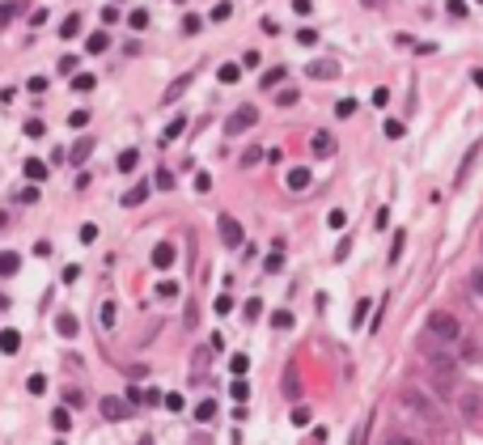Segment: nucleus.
Returning <instances> with one entry per match:
<instances>
[{"instance_id": "nucleus-1", "label": "nucleus", "mask_w": 483, "mask_h": 445, "mask_svg": "<svg viewBox=\"0 0 483 445\" xmlns=\"http://www.w3.org/2000/svg\"><path fill=\"white\" fill-rule=\"evenodd\" d=\"M429 335H433V340H446V344H454V340L462 335V323H458L454 314L437 310V314H429Z\"/></svg>"}, {"instance_id": "nucleus-2", "label": "nucleus", "mask_w": 483, "mask_h": 445, "mask_svg": "<svg viewBox=\"0 0 483 445\" xmlns=\"http://www.w3.org/2000/svg\"><path fill=\"white\" fill-rule=\"evenodd\" d=\"M403 408H412L420 420H437V403H433L424 391H416V386H412V391H403Z\"/></svg>"}, {"instance_id": "nucleus-3", "label": "nucleus", "mask_w": 483, "mask_h": 445, "mask_svg": "<svg viewBox=\"0 0 483 445\" xmlns=\"http://www.w3.org/2000/svg\"><path fill=\"white\" fill-rule=\"evenodd\" d=\"M305 76H310V81H335V76H339V64H335V59H310V64H305Z\"/></svg>"}, {"instance_id": "nucleus-4", "label": "nucleus", "mask_w": 483, "mask_h": 445, "mask_svg": "<svg viewBox=\"0 0 483 445\" xmlns=\"http://www.w3.org/2000/svg\"><path fill=\"white\" fill-rule=\"evenodd\" d=\"M98 408H102L106 420H127V416H132V403H127V399H115V395H106Z\"/></svg>"}, {"instance_id": "nucleus-5", "label": "nucleus", "mask_w": 483, "mask_h": 445, "mask_svg": "<svg viewBox=\"0 0 483 445\" xmlns=\"http://www.w3.org/2000/svg\"><path fill=\"white\" fill-rule=\"evenodd\" d=\"M255 123H259V110H255V106H242V110H233V119L225 123V132L233 136V132H242V127H255Z\"/></svg>"}, {"instance_id": "nucleus-6", "label": "nucleus", "mask_w": 483, "mask_h": 445, "mask_svg": "<svg viewBox=\"0 0 483 445\" xmlns=\"http://www.w3.org/2000/svg\"><path fill=\"white\" fill-rule=\"evenodd\" d=\"M216 229H221V242H225V246H242V225H238L233 216H221Z\"/></svg>"}, {"instance_id": "nucleus-7", "label": "nucleus", "mask_w": 483, "mask_h": 445, "mask_svg": "<svg viewBox=\"0 0 483 445\" xmlns=\"http://www.w3.org/2000/svg\"><path fill=\"white\" fill-rule=\"evenodd\" d=\"M174 255H178V250H174V242H157V246H153V267H161V272H165V267L174 263Z\"/></svg>"}, {"instance_id": "nucleus-8", "label": "nucleus", "mask_w": 483, "mask_h": 445, "mask_svg": "<svg viewBox=\"0 0 483 445\" xmlns=\"http://www.w3.org/2000/svg\"><path fill=\"white\" fill-rule=\"evenodd\" d=\"M25 4H30V0H0V25L17 21V17L25 13Z\"/></svg>"}, {"instance_id": "nucleus-9", "label": "nucleus", "mask_w": 483, "mask_h": 445, "mask_svg": "<svg viewBox=\"0 0 483 445\" xmlns=\"http://www.w3.org/2000/svg\"><path fill=\"white\" fill-rule=\"evenodd\" d=\"M437 395H450L454 391V365H437Z\"/></svg>"}, {"instance_id": "nucleus-10", "label": "nucleus", "mask_w": 483, "mask_h": 445, "mask_svg": "<svg viewBox=\"0 0 483 445\" xmlns=\"http://www.w3.org/2000/svg\"><path fill=\"white\" fill-rule=\"evenodd\" d=\"M314 153L318 157H331L335 153V136L331 132H314Z\"/></svg>"}, {"instance_id": "nucleus-11", "label": "nucleus", "mask_w": 483, "mask_h": 445, "mask_svg": "<svg viewBox=\"0 0 483 445\" xmlns=\"http://www.w3.org/2000/svg\"><path fill=\"white\" fill-rule=\"evenodd\" d=\"M475 161H479V144H471V153L462 157V166H458V178H454V187H462V183H467V174H471V166H475Z\"/></svg>"}, {"instance_id": "nucleus-12", "label": "nucleus", "mask_w": 483, "mask_h": 445, "mask_svg": "<svg viewBox=\"0 0 483 445\" xmlns=\"http://www.w3.org/2000/svg\"><path fill=\"white\" fill-rule=\"evenodd\" d=\"M21 170H25V178H30V183H47V166H42L38 157H25V166H21Z\"/></svg>"}, {"instance_id": "nucleus-13", "label": "nucleus", "mask_w": 483, "mask_h": 445, "mask_svg": "<svg viewBox=\"0 0 483 445\" xmlns=\"http://www.w3.org/2000/svg\"><path fill=\"white\" fill-rule=\"evenodd\" d=\"M17 348H21V331H13V327H8V331H0V352H4V357H13Z\"/></svg>"}, {"instance_id": "nucleus-14", "label": "nucleus", "mask_w": 483, "mask_h": 445, "mask_svg": "<svg viewBox=\"0 0 483 445\" xmlns=\"http://www.w3.org/2000/svg\"><path fill=\"white\" fill-rule=\"evenodd\" d=\"M310 183H314V178H310V170H301V166H297V170H289V191H305Z\"/></svg>"}, {"instance_id": "nucleus-15", "label": "nucleus", "mask_w": 483, "mask_h": 445, "mask_svg": "<svg viewBox=\"0 0 483 445\" xmlns=\"http://www.w3.org/2000/svg\"><path fill=\"white\" fill-rule=\"evenodd\" d=\"M17 267H21V259H17L13 250H0V280H4V276H17Z\"/></svg>"}, {"instance_id": "nucleus-16", "label": "nucleus", "mask_w": 483, "mask_h": 445, "mask_svg": "<svg viewBox=\"0 0 483 445\" xmlns=\"http://www.w3.org/2000/svg\"><path fill=\"white\" fill-rule=\"evenodd\" d=\"M458 408H462V420H475V416L483 412L479 395H462V403H458Z\"/></svg>"}, {"instance_id": "nucleus-17", "label": "nucleus", "mask_w": 483, "mask_h": 445, "mask_svg": "<svg viewBox=\"0 0 483 445\" xmlns=\"http://www.w3.org/2000/svg\"><path fill=\"white\" fill-rule=\"evenodd\" d=\"M89 153H93V140H76V144H72V166H85Z\"/></svg>"}, {"instance_id": "nucleus-18", "label": "nucleus", "mask_w": 483, "mask_h": 445, "mask_svg": "<svg viewBox=\"0 0 483 445\" xmlns=\"http://www.w3.org/2000/svg\"><path fill=\"white\" fill-rule=\"evenodd\" d=\"M115 314H119V310H115V301H102V306H98V323H102V331H110V327H115Z\"/></svg>"}, {"instance_id": "nucleus-19", "label": "nucleus", "mask_w": 483, "mask_h": 445, "mask_svg": "<svg viewBox=\"0 0 483 445\" xmlns=\"http://www.w3.org/2000/svg\"><path fill=\"white\" fill-rule=\"evenodd\" d=\"M263 157H267V153H263L259 144H250V149H242V170H250V166H259Z\"/></svg>"}, {"instance_id": "nucleus-20", "label": "nucleus", "mask_w": 483, "mask_h": 445, "mask_svg": "<svg viewBox=\"0 0 483 445\" xmlns=\"http://www.w3.org/2000/svg\"><path fill=\"white\" fill-rule=\"evenodd\" d=\"M55 331H59V335H76V331H81V323H76L72 314H59V318H55Z\"/></svg>"}, {"instance_id": "nucleus-21", "label": "nucleus", "mask_w": 483, "mask_h": 445, "mask_svg": "<svg viewBox=\"0 0 483 445\" xmlns=\"http://www.w3.org/2000/svg\"><path fill=\"white\" fill-rule=\"evenodd\" d=\"M284 395H289V399H301V378H297V369L284 374Z\"/></svg>"}, {"instance_id": "nucleus-22", "label": "nucleus", "mask_w": 483, "mask_h": 445, "mask_svg": "<svg viewBox=\"0 0 483 445\" xmlns=\"http://www.w3.org/2000/svg\"><path fill=\"white\" fill-rule=\"evenodd\" d=\"M51 429H55V433H68V429H72V416H68L64 408H55V412H51Z\"/></svg>"}, {"instance_id": "nucleus-23", "label": "nucleus", "mask_w": 483, "mask_h": 445, "mask_svg": "<svg viewBox=\"0 0 483 445\" xmlns=\"http://www.w3.org/2000/svg\"><path fill=\"white\" fill-rule=\"evenodd\" d=\"M216 76H221V85H238L242 68H238V64H221V72H216Z\"/></svg>"}, {"instance_id": "nucleus-24", "label": "nucleus", "mask_w": 483, "mask_h": 445, "mask_svg": "<svg viewBox=\"0 0 483 445\" xmlns=\"http://www.w3.org/2000/svg\"><path fill=\"white\" fill-rule=\"evenodd\" d=\"M59 34H64V38H76V34H81V17H76V13H72V17H64Z\"/></svg>"}, {"instance_id": "nucleus-25", "label": "nucleus", "mask_w": 483, "mask_h": 445, "mask_svg": "<svg viewBox=\"0 0 483 445\" xmlns=\"http://www.w3.org/2000/svg\"><path fill=\"white\" fill-rule=\"evenodd\" d=\"M182 127H187V119H182V115H178V119H174V123H170V127H165V132H161V144H170V140H174V136H182Z\"/></svg>"}, {"instance_id": "nucleus-26", "label": "nucleus", "mask_w": 483, "mask_h": 445, "mask_svg": "<svg viewBox=\"0 0 483 445\" xmlns=\"http://www.w3.org/2000/svg\"><path fill=\"white\" fill-rule=\"evenodd\" d=\"M136 161H140V153H136V149H123V153H119V170H123V174H127V170H136Z\"/></svg>"}, {"instance_id": "nucleus-27", "label": "nucleus", "mask_w": 483, "mask_h": 445, "mask_svg": "<svg viewBox=\"0 0 483 445\" xmlns=\"http://www.w3.org/2000/svg\"><path fill=\"white\" fill-rule=\"evenodd\" d=\"M144 195H149V187L140 183V187H132V191L123 195V204H127V208H136V204H144Z\"/></svg>"}, {"instance_id": "nucleus-28", "label": "nucleus", "mask_w": 483, "mask_h": 445, "mask_svg": "<svg viewBox=\"0 0 483 445\" xmlns=\"http://www.w3.org/2000/svg\"><path fill=\"white\" fill-rule=\"evenodd\" d=\"M280 81H284V68H267L263 72V89H276Z\"/></svg>"}, {"instance_id": "nucleus-29", "label": "nucleus", "mask_w": 483, "mask_h": 445, "mask_svg": "<svg viewBox=\"0 0 483 445\" xmlns=\"http://www.w3.org/2000/svg\"><path fill=\"white\" fill-rule=\"evenodd\" d=\"M208 17H212V21H229V17H233V8H229V0H221V4H216V8H212Z\"/></svg>"}, {"instance_id": "nucleus-30", "label": "nucleus", "mask_w": 483, "mask_h": 445, "mask_svg": "<svg viewBox=\"0 0 483 445\" xmlns=\"http://www.w3.org/2000/svg\"><path fill=\"white\" fill-rule=\"evenodd\" d=\"M106 47H110V38H106V34H89V51H93V55H102Z\"/></svg>"}, {"instance_id": "nucleus-31", "label": "nucleus", "mask_w": 483, "mask_h": 445, "mask_svg": "<svg viewBox=\"0 0 483 445\" xmlns=\"http://www.w3.org/2000/svg\"><path fill=\"white\" fill-rule=\"evenodd\" d=\"M25 391H30V395H42V391H47V378H42V374H30Z\"/></svg>"}, {"instance_id": "nucleus-32", "label": "nucleus", "mask_w": 483, "mask_h": 445, "mask_svg": "<svg viewBox=\"0 0 483 445\" xmlns=\"http://www.w3.org/2000/svg\"><path fill=\"white\" fill-rule=\"evenodd\" d=\"M212 416H216V403H212V399H204V403L195 408V420H212Z\"/></svg>"}, {"instance_id": "nucleus-33", "label": "nucleus", "mask_w": 483, "mask_h": 445, "mask_svg": "<svg viewBox=\"0 0 483 445\" xmlns=\"http://www.w3.org/2000/svg\"><path fill=\"white\" fill-rule=\"evenodd\" d=\"M127 21H132V30H144V25H149V13L136 8V13H127Z\"/></svg>"}, {"instance_id": "nucleus-34", "label": "nucleus", "mask_w": 483, "mask_h": 445, "mask_svg": "<svg viewBox=\"0 0 483 445\" xmlns=\"http://www.w3.org/2000/svg\"><path fill=\"white\" fill-rule=\"evenodd\" d=\"M335 115H339V119H348V115H356V102H352V98H344V102H335Z\"/></svg>"}, {"instance_id": "nucleus-35", "label": "nucleus", "mask_w": 483, "mask_h": 445, "mask_svg": "<svg viewBox=\"0 0 483 445\" xmlns=\"http://www.w3.org/2000/svg\"><path fill=\"white\" fill-rule=\"evenodd\" d=\"M327 225H331V229H344V225H348V212H344V208H335V212L327 216Z\"/></svg>"}, {"instance_id": "nucleus-36", "label": "nucleus", "mask_w": 483, "mask_h": 445, "mask_svg": "<svg viewBox=\"0 0 483 445\" xmlns=\"http://www.w3.org/2000/svg\"><path fill=\"white\" fill-rule=\"evenodd\" d=\"M403 242H407V233H395V242H390V263H399V255H403Z\"/></svg>"}, {"instance_id": "nucleus-37", "label": "nucleus", "mask_w": 483, "mask_h": 445, "mask_svg": "<svg viewBox=\"0 0 483 445\" xmlns=\"http://www.w3.org/2000/svg\"><path fill=\"white\" fill-rule=\"evenodd\" d=\"M229 369H233L238 378H246V369H250V357H233V361H229Z\"/></svg>"}, {"instance_id": "nucleus-38", "label": "nucleus", "mask_w": 483, "mask_h": 445, "mask_svg": "<svg viewBox=\"0 0 483 445\" xmlns=\"http://www.w3.org/2000/svg\"><path fill=\"white\" fill-rule=\"evenodd\" d=\"M229 395H233L238 403H246V399H250V386H246V382H233V386H229Z\"/></svg>"}, {"instance_id": "nucleus-39", "label": "nucleus", "mask_w": 483, "mask_h": 445, "mask_svg": "<svg viewBox=\"0 0 483 445\" xmlns=\"http://www.w3.org/2000/svg\"><path fill=\"white\" fill-rule=\"evenodd\" d=\"M93 81H98V76H89V72H76V81H72V85L85 93V89H93Z\"/></svg>"}, {"instance_id": "nucleus-40", "label": "nucleus", "mask_w": 483, "mask_h": 445, "mask_svg": "<svg viewBox=\"0 0 483 445\" xmlns=\"http://www.w3.org/2000/svg\"><path fill=\"white\" fill-rule=\"evenodd\" d=\"M85 123H89V110H72L68 115V127H85Z\"/></svg>"}, {"instance_id": "nucleus-41", "label": "nucleus", "mask_w": 483, "mask_h": 445, "mask_svg": "<svg viewBox=\"0 0 483 445\" xmlns=\"http://www.w3.org/2000/svg\"><path fill=\"white\" fill-rule=\"evenodd\" d=\"M64 403H68V408H81V403H85V395H81V391H72V386H68V391H64Z\"/></svg>"}, {"instance_id": "nucleus-42", "label": "nucleus", "mask_w": 483, "mask_h": 445, "mask_svg": "<svg viewBox=\"0 0 483 445\" xmlns=\"http://www.w3.org/2000/svg\"><path fill=\"white\" fill-rule=\"evenodd\" d=\"M310 420H314V416H310V408H297V412H293V424H297V429H305Z\"/></svg>"}, {"instance_id": "nucleus-43", "label": "nucleus", "mask_w": 483, "mask_h": 445, "mask_svg": "<svg viewBox=\"0 0 483 445\" xmlns=\"http://www.w3.org/2000/svg\"><path fill=\"white\" fill-rule=\"evenodd\" d=\"M446 8H450V17H458V21L467 17V4H462V0H446Z\"/></svg>"}, {"instance_id": "nucleus-44", "label": "nucleus", "mask_w": 483, "mask_h": 445, "mask_svg": "<svg viewBox=\"0 0 483 445\" xmlns=\"http://www.w3.org/2000/svg\"><path fill=\"white\" fill-rule=\"evenodd\" d=\"M276 102H280V106H293V102H297V89H280Z\"/></svg>"}, {"instance_id": "nucleus-45", "label": "nucleus", "mask_w": 483, "mask_h": 445, "mask_svg": "<svg viewBox=\"0 0 483 445\" xmlns=\"http://www.w3.org/2000/svg\"><path fill=\"white\" fill-rule=\"evenodd\" d=\"M386 102H390V89H386V85H378V89H373V106H386Z\"/></svg>"}, {"instance_id": "nucleus-46", "label": "nucleus", "mask_w": 483, "mask_h": 445, "mask_svg": "<svg viewBox=\"0 0 483 445\" xmlns=\"http://www.w3.org/2000/svg\"><path fill=\"white\" fill-rule=\"evenodd\" d=\"M47 127H42V119H25V136H42Z\"/></svg>"}, {"instance_id": "nucleus-47", "label": "nucleus", "mask_w": 483, "mask_h": 445, "mask_svg": "<svg viewBox=\"0 0 483 445\" xmlns=\"http://www.w3.org/2000/svg\"><path fill=\"white\" fill-rule=\"evenodd\" d=\"M157 187L170 191V187H174V174H170V170H157Z\"/></svg>"}, {"instance_id": "nucleus-48", "label": "nucleus", "mask_w": 483, "mask_h": 445, "mask_svg": "<svg viewBox=\"0 0 483 445\" xmlns=\"http://www.w3.org/2000/svg\"><path fill=\"white\" fill-rule=\"evenodd\" d=\"M284 267V255H280V246H276V255H267V272H280Z\"/></svg>"}, {"instance_id": "nucleus-49", "label": "nucleus", "mask_w": 483, "mask_h": 445, "mask_svg": "<svg viewBox=\"0 0 483 445\" xmlns=\"http://www.w3.org/2000/svg\"><path fill=\"white\" fill-rule=\"evenodd\" d=\"M174 293H178V284H174V280H161V284H157V297H174Z\"/></svg>"}, {"instance_id": "nucleus-50", "label": "nucleus", "mask_w": 483, "mask_h": 445, "mask_svg": "<svg viewBox=\"0 0 483 445\" xmlns=\"http://www.w3.org/2000/svg\"><path fill=\"white\" fill-rule=\"evenodd\" d=\"M259 314H263V301H259V297H250V301H246V318H259Z\"/></svg>"}, {"instance_id": "nucleus-51", "label": "nucleus", "mask_w": 483, "mask_h": 445, "mask_svg": "<svg viewBox=\"0 0 483 445\" xmlns=\"http://www.w3.org/2000/svg\"><path fill=\"white\" fill-rule=\"evenodd\" d=\"M272 323H276V327H280V331H289V327H293V314H289V310H280V314H276V318H272Z\"/></svg>"}, {"instance_id": "nucleus-52", "label": "nucleus", "mask_w": 483, "mask_h": 445, "mask_svg": "<svg viewBox=\"0 0 483 445\" xmlns=\"http://www.w3.org/2000/svg\"><path fill=\"white\" fill-rule=\"evenodd\" d=\"M297 42H301V47H314V42H318V34H314V30H301V34H297Z\"/></svg>"}, {"instance_id": "nucleus-53", "label": "nucleus", "mask_w": 483, "mask_h": 445, "mask_svg": "<svg viewBox=\"0 0 483 445\" xmlns=\"http://www.w3.org/2000/svg\"><path fill=\"white\" fill-rule=\"evenodd\" d=\"M25 89H30V93H42V89H47V81H42V76H30V81H25Z\"/></svg>"}, {"instance_id": "nucleus-54", "label": "nucleus", "mask_w": 483, "mask_h": 445, "mask_svg": "<svg viewBox=\"0 0 483 445\" xmlns=\"http://www.w3.org/2000/svg\"><path fill=\"white\" fill-rule=\"evenodd\" d=\"M386 136H390V140H399V136H403V123H399V119H390V123H386Z\"/></svg>"}, {"instance_id": "nucleus-55", "label": "nucleus", "mask_w": 483, "mask_h": 445, "mask_svg": "<svg viewBox=\"0 0 483 445\" xmlns=\"http://www.w3.org/2000/svg\"><path fill=\"white\" fill-rule=\"evenodd\" d=\"M17 200H21V204H34V200H38V187H25V191H21Z\"/></svg>"}, {"instance_id": "nucleus-56", "label": "nucleus", "mask_w": 483, "mask_h": 445, "mask_svg": "<svg viewBox=\"0 0 483 445\" xmlns=\"http://www.w3.org/2000/svg\"><path fill=\"white\" fill-rule=\"evenodd\" d=\"M365 314H369V301H356V318H352V323L361 327V323H365Z\"/></svg>"}, {"instance_id": "nucleus-57", "label": "nucleus", "mask_w": 483, "mask_h": 445, "mask_svg": "<svg viewBox=\"0 0 483 445\" xmlns=\"http://www.w3.org/2000/svg\"><path fill=\"white\" fill-rule=\"evenodd\" d=\"M165 408L170 412H182V395H165Z\"/></svg>"}, {"instance_id": "nucleus-58", "label": "nucleus", "mask_w": 483, "mask_h": 445, "mask_svg": "<svg viewBox=\"0 0 483 445\" xmlns=\"http://www.w3.org/2000/svg\"><path fill=\"white\" fill-rule=\"evenodd\" d=\"M386 445H420V441H412V437H390Z\"/></svg>"}, {"instance_id": "nucleus-59", "label": "nucleus", "mask_w": 483, "mask_h": 445, "mask_svg": "<svg viewBox=\"0 0 483 445\" xmlns=\"http://www.w3.org/2000/svg\"><path fill=\"white\" fill-rule=\"evenodd\" d=\"M471 284H475V293H483V272H475V276H471Z\"/></svg>"}, {"instance_id": "nucleus-60", "label": "nucleus", "mask_w": 483, "mask_h": 445, "mask_svg": "<svg viewBox=\"0 0 483 445\" xmlns=\"http://www.w3.org/2000/svg\"><path fill=\"white\" fill-rule=\"evenodd\" d=\"M471 81H475V85L483 89V68H475V72H471Z\"/></svg>"}, {"instance_id": "nucleus-61", "label": "nucleus", "mask_w": 483, "mask_h": 445, "mask_svg": "<svg viewBox=\"0 0 483 445\" xmlns=\"http://www.w3.org/2000/svg\"><path fill=\"white\" fill-rule=\"evenodd\" d=\"M361 4H365V8H378V4H382V0H361Z\"/></svg>"}, {"instance_id": "nucleus-62", "label": "nucleus", "mask_w": 483, "mask_h": 445, "mask_svg": "<svg viewBox=\"0 0 483 445\" xmlns=\"http://www.w3.org/2000/svg\"><path fill=\"white\" fill-rule=\"evenodd\" d=\"M0 310H8V297H4V293H0Z\"/></svg>"}, {"instance_id": "nucleus-63", "label": "nucleus", "mask_w": 483, "mask_h": 445, "mask_svg": "<svg viewBox=\"0 0 483 445\" xmlns=\"http://www.w3.org/2000/svg\"><path fill=\"white\" fill-rule=\"evenodd\" d=\"M136 445H153V437H140V441H136Z\"/></svg>"}]
</instances>
